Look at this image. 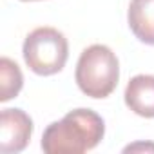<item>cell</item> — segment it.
Here are the masks:
<instances>
[{
  "label": "cell",
  "instance_id": "obj_1",
  "mask_svg": "<svg viewBox=\"0 0 154 154\" xmlns=\"http://www.w3.org/2000/svg\"><path fill=\"white\" fill-rule=\"evenodd\" d=\"M103 134L105 123L98 112L74 109L44 131L42 150L47 154H82L94 149L103 140Z\"/></svg>",
  "mask_w": 154,
  "mask_h": 154
},
{
  "label": "cell",
  "instance_id": "obj_2",
  "mask_svg": "<svg viewBox=\"0 0 154 154\" xmlns=\"http://www.w3.org/2000/svg\"><path fill=\"white\" fill-rule=\"evenodd\" d=\"M74 80L84 94L91 98H107L120 80L118 56L103 44L89 45L78 58Z\"/></svg>",
  "mask_w": 154,
  "mask_h": 154
},
{
  "label": "cell",
  "instance_id": "obj_3",
  "mask_svg": "<svg viewBox=\"0 0 154 154\" xmlns=\"http://www.w3.org/2000/svg\"><path fill=\"white\" fill-rule=\"evenodd\" d=\"M26 65L40 76H51L65 67L69 44L63 33L54 27H36L31 31L22 47Z\"/></svg>",
  "mask_w": 154,
  "mask_h": 154
},
{
  "label": "cell",
  "instance_id": "obj_4",
  "mask_svg": "<svg viewBox=\"0 0 154 154\" xmlns=\"http://www.w3.org/2000/svg\"><path fill=\"white\" fill-rule=\"evenodd\" d=\"M33 134V120L22 109H4L0 114V150L4 154L22 152Z\"/></svg>",
  "mask_w": 154,
  "mask_h": 154
},
{
  "label": "cell",
  "instance_id": "obj_5",
  "mask_svg": "<svg viewBox=\"0 0 154 154\" xmlns=\"http://www.w3.org/2000/svg\"><path fill=\"white\" fill-rule=\"evenodd\" d=\"M125 105L141 118H154V76L136 74L125 87Z\"/></svg>",
  "mask_w": 154,
  "mask_h": 154
},
{
  "label": "cell",
  "instance_id": "obj_6",
  "mask_svg": "<svg viewBox=\"0 0 154 154\" xmlns=\"http://www.w3.org/2000/svg\"><path fill=\"white\" fill-rule=\"evenodd\" d=\"M127 22L140 42L154 45V0H131Z\"/></svg>",
  "mask_w": 154,
  "mask_h": 154
},
{
  "label": "cell",
  "instance_id": "obj_7",
  "mask_svg": "<svg viewBox=\"0 0 154 154\" xmlns=\"http://www.w3.org/2000/svg\"><path fill=\"white\" fill-rule=\"evenodd\" d=\"M24 85V74L17 62L8 56L0 58V102H9L18 96Z\"/></svg>",
  "mask_w": 154,
  "mask_h": 154
},
{
  "label": "cell",
  "instance_id": "obj_8",
  "mask_svg": "<svg viewBox=\"0 0 154 154\" xmlns=\"http://www.w3.org/2000/svg\"><path fill=\"white\" fill-rule=\"evenodd\" d=\"M154 150V143H134L125 147V152H132V150Z\"/></svg>",
  "mask_w": 154,
  "mask_h": 154
},
{
  "label": "cell",
  "instance_id": "obj_9",
  "mask_svg": "<svg viewBox=\"0 0 154 154\" xmlns=\"http://www.w3.org/2000/svg\"><path fill=\"white\" fill-rule=\"evenodd\" d=\"M22 2H31V0H22Z\"/></svg>",
  "mask_w": 154,
  "mask_h": 154
}]
</instances>
